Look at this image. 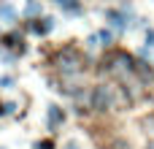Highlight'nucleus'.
<instances>
[{
    "instance_id": "1",
    "label": "nucleus",
    "mask_w": 154,
    "mask_h": 149,
    "mask_svg": "<svg viewBox=\"0 0 154 149\" xmlns=\"http://www.w3.org/2000/svg\"><path fill=\"white\" fill-rule=\"evenodd\" d=\"M92 109L106 111V109H116V90L111 84H100L92 92Z\"/></svg>"
},
{
    "instance_id": "2",
    "label": "nucleus",
    "mask_w": 154,
    "mask_h": 149,
    "mask_svg": "<svg viewBox=\"0 0 154 149\" xmlns=\"http://www.w3.org/2000/svg\"><path fill=\"white\" fill-rule=\"evenodd\" d=\"M57 68L62 71V73H68V76H73V73H79L81 71V54L76 52V49H62L60 54H57Z\"/></svg>"
},
{
    "instance_id": "3",
    "label": "nucleus",
    "mask_w": 154,
    "mask_h": 149,
    "mask_svg": "<svg viewBox=\"0 0 154 149\" xmlns=\"http://www.w3.org/2000/svg\"><path fill=\"white\" fill-rule=\"evenodd\" d=\"M106 19L111 22V27H116L119 33L127 27V19H125V11H106Z\"/></svg>"
},
{
    "instance_id": "4",
    "label": "nucleus",
    "mask_w": 154,
    "mask_h": 149,
    "mask_svg": "<svg viewBox=\"0 0 154 149\" xmlns=\"http://www.w3.org/2000/svg\"><path fill=\"white\" fill-rule=\"evenodd\" d=\"M62 119H65L62 109H60V106H49V114H46V122H49V128L54 130L57 125H62Z\"/></svg>"
},
{
    "instance_id": "5",
    "label": "nucleus",
    "mask_w": 154,
    "mask_h": 149,
    "mask_svg": "<svg viewBox=\"0 0 154 149\" xmlns=\"http://www.w3.org/2000/svg\"><path fill=\"white\" fill-rule=\"evenodd\" d=\"M32 30H35L38 35H46V33H51V30H54V19H51V16L38 19V24H32Z\"/></svg>"
},
{
    "instance_id": "6",
    "label": "nucleus",
    "mask_w": 154,
    "mask_h": 149,
    "mask_svg": "<svg viewBox=\"0 0 154 149\" xmlns=\"http://www.w3.org/2000/svg\"><path fill=\"white\" fill-rule=\"evenodd\" d=\"M62 11H68V14H81V3L79 0H54Z\"/></svg>"
},
{
    "instance_id": "7",
    "label": "nucleus",
    "mask_w": 154,
    "mask_h": 149,
    "mask_svg": "<svg viewBox=\"0 0 154 149\" xmlns=\"http://www.w3.org/2000/svg\"><path fill=\"white\" fill-rule=\"evenodd\" d=\"M14 16H16L14 5H11V3H0V19H3V22H14Z\"/></svg>"
},
{
    "instance_id": "8",
    "label": "nucleus",
    "mask_w": 154,
    "mask_h": 149,
    "mask_svg": "<svg viewBox=\"0 0 154 149\" xmlns=\"http://www.w3.org/2000/svg\"><path fill=\"white\" fill-rule=\"evenodd\" d=\"M24 14H27V16H35V14H41V3H38V0H30V3L24 5Z\"/></svg>"
},
{
    "instance_id": "9",
    "label": "nucleus",
    "mask_w": 154,
    "mask_h": 149,
    "mask_svg": "<svg viewBox=\"0 0 154 149\" xmlns=\"http://www.w3.org/2000/svg\"><path fill=\"white\" fill-rule=\"evenodd\" d=\"M97 38H100V41H103V46H108V43H111V41H114V38H111V33H108V30H100V33H97Z\"/></svg>"
},
{
    "instance_id": "10",
    "label": "nucleus",
    "mask_w": 154,
    "mask_h": 149,
    "mask_svg": "<svg viewBox=\"0 0 154 149\" xmlns=\"http://www.w3.org/2000/svg\"><path fill=\"white\" fill-rule=\"evenodd\" d=\"M11 84H14L11 76H0V87H11Z\"/></svg>"
},
{
    "instance_id": "11",
    "label": "nucleus",
    "mask_w": 154,
    "mask_h": 149,
    "mask_svg": "<svg viewBox=\"0 0 154 149\" xmlns=\"http://www.w3.org/2000/svg\"><path fill=\"white\" fill-rule=\"evenodd\" d=\"M146 46H149V49L154 46V30H149V33H146Z\"/></svg>"
},
{
    "instance_id": "12",
    "label": "nucleus",
    "mask_w": 154,
    "mask_h": 149,
    "mask_svg": "<svg viewBox=\"0 0 154 149\" xmlns=\"http://www.w3.org/2000/svg\"><path fill=\"white\" fill-rule=\"evenodd\" d=\"M35 149H51V141H43V144H38Z\"/></svg>"
},
{
    "instance_id": "13",
    "label": "nucleus",
    "mask_w": 154,
    "mask_h": 149,
    "mask_svg": "<svg viewBox=\"0 0 154 149\" xmlns=\"http://www.w3.org/2000/svg\"><path fill=\"white\" fill-rule=\"evenodd\" d=\"M65 149H79V144H76V141H70V144H68Z\"/></svg>"
},
{
    "instance_id": "14",
    "label": "nucleus",
    "mask_w": 154,
    "mask_h": 149,
    "mask_svg": "<svg viewBox=\"0 0 154 149\" xmlns=\"http://www.w3.org/2000/svg\"><path fill=\"white\" fill-rule=\"evenodd\" d=\"M146 149H154V144H152V147H146Z\"/></svg>"
},
{
    "instance_id": "15",
    "label": "nucleus",
    "mask_w": 154,
    "mask_h": 149,
    "mask_svg": "<svg viewBox=\"0 0 154 149\" xmlns=\"http://www.w3.org/2000/svg\"><path fill=\"white\" fill-rule=\"evenodd\" d=\"M0 149H5V147H0Z\"/></svg>"
}]
</instances>
